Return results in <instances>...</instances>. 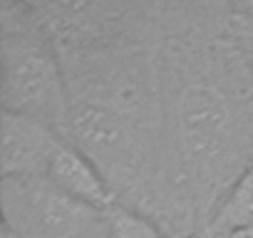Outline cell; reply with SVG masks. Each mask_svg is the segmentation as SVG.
<instances>
[{
	"mask_svg": "<svg viewBox=\"0 0 253 238\" xmlns=\"http://www.w3.org/2000/svg\"><path fill=\"white\" fill-rule=\"evenodd\" d=\"M55 124L40 117L3 109L0 114V166L3 179H45L47 166L62 144Z\"/></svg>",
	"mask_w": 253,
	"mask_h": 238,
	"instance_id": "obj_3",
	"label": "cell"
},
{
	"mask_svg": "<svg viewBox=\"0 0 253 238\" xmlns=\"http://www.w3.org/2000/svg\"><path fill=\"white\" fill-rule=\"evenodd\" d=\"M45 181H50L57 191L97 213H104L117 203V194L99 171L97 161L84 154L72 139H62V144L57 147L47 166Z\"/></svg>",
	"mask_w": 253,
	"mask_h": 238,
	"instance_id": "obj_4",
	"label": "cell"
},
{
	"mask_svg": "<svg viewBox=\"0 0 253 238\" xmlns=\"http://www.w3.org/2000/svg\"><path fill=\"white\" fill-rule=\"evenodd\" d=\"M3 109L67 122L70 104L57 55L38 28L3 25Z\"/></svg>",
	"mask_w": 253,
	"mask_h": 238,
	"instance_id": "obj_1",
	"label": "cell"
},
{
	"mask_svg": "<svg viewBox=\"0 0 253 238\" xmlns=\"http://www.w3.org/2000/svg\"><path fill=\"white\" fill-rule=\"evenodd\" d=\"M231 107L226 97L209 87H186L176 102V137L191 161H211L231 137Z\"/></svg>",
	"mask_w": 253,
	"mask_h": 238,
	"instance_id": "obj_2",
	"label": "cell"
},
{
	"mask_svg": "<svg viewBox=\"0 0 253 238\" xmlns=\"http://www.w3.org/2000/svg\"><path fill=\"white\" fill-rule=\"evenodd\" d=\"M102 216L107 221L109 238H167L152 218L142 216L139 211L124 206L119 201L112 208H107Z\"/></svg>",
	"mask_w": 253,
	"mask_h": 238,
	"instance_id": "obj_6",
	"label": "cell"
},
{
	"mask_svg": "<svg viewBox=\"0 0 253 238\" xmlns=\"http://www.w3.org/2000/svg\"><path fill=\"white\" fill-rule=\"evenodd\" d=\"M251 226H253V161L233 181L218 211L213 213L209 228L221 236H233Z\"/></svg>",
	"mask_w": 253,
	"mask_h": 238,
	"instance_id": "obj_5",
	"label": "cell"
},
{
	"mask_svg": "<svg viewBox=\"0 0 253 238\" xmlns=\"http://www.w3.org/2000/svg\"><path fill=\"white\" fill-rule=\"evenodd\" d=\"M246 40H248V62H251V67H253V30L246 33Z\"/></svg>",
	"mask_w": 253,
	"mask_h": 238,
	"instance_id": "obj_7",
	"label": "cell"
}]
</instances>
